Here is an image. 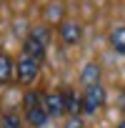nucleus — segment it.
Segmentation results:
<instances>
[{"label": "nucleus", "instance_id": "39448f33", "mask_svg": "<svg viewBox=\"0 0 125 128\" xmlns=\"http://www.w3.org/2000/svg\"><path fill=\"white\" fill-rule=\"evenodd\" d=\"M80 83H83L85 88L100 83V68H98V63H88V66L83 68V73H80Z\"/></svg>", "mask_w": 125, "mask_h": 128}, {"label": "nucleus", "instance_id": "f03ea898", "mask_svg": "<svg viewBox=\"0 0 125 128\" xmlns=\"http://www.w3.org/2000/svg\"><path fill=\"white\" fill-rule=\"evenodd\" d=\"M103 103H105V88H103L100 83L88 86L85 93H83V110H85V113H95Z\"/></svg>", "mask_w": 125, "mask_h": 128}, {"label": "nucleus", "instance_id": "4468645a", "mask_svg": "<svg viewBox=\"0 0 125 128\" xmlns=\"http://www.w3.org/2000/svg\"><path fill=\"white\" fill-rule=\"evenodd\" d=\"M68 128H83V120H80L78 116H73V118L68 120Z\"/></svg>", "mask_w": 125, "mask_h": 128}, {"label": "nucleus", "instance_id": "20e7f679", "mask_svg": "<svg viewBox=\"0 0 125 128\" xmlns=\"http://www.w3.org/2000/svg\"><path fill=\"white\" fill-rule=\"evenodd\" d=\"M60 38L65 45H75L80 40V25L73 23V20H62L60 23Z\"/></svg>", "mask_w": 125, "mask_h": 128}, {"label": "nucleus", "instance_id": "9b49d317", "mask_svg": "<svg viewBox=\"0 0 125 128\" xmlns=\"http://www.w3.org/2000/svg\"><path fill=\"white\" fill-rule=\"evenodd\" d=\"M18 126H20V120H18L15 113H5L0 118V128H18Z\"/></svg>", "mask_w": 125, "mask_h": 128}, {"label": "nucleus", "instance_id": "1a4fd4ad", "mask_svg": "<svg viewBox=\"0 0 125 128\" xmlns=\"http://www.w3.org/2000/svg\"><path fill=\"white\" fill-rule=\"evenodd\" d=\"M80 108H83V98H78L75 90H65V110L73 113V116H78Z\"/></svg>", "mask_w": 125, "mask_h": 128}, {"label": "nucleus", "instance_id": "9d476101", "mask_svg": "<svg viewBox=\"0 0 125 128\" xmlns=\"http://www.w3.org/2000/svg\"><path fill=\"white\" fill-rule=\"evenodd\" d=\"M10 76H13V60H10V55L0 53V83L10 80Z\"/></svg>", "mask_w": 125, "mask_h": 128}, {"label": "nucleus", "instance_id": "0eeeda50", "mask_svg": "<svg viewBox=\"0 0 125 128\" xmlns=\"http://www.w3.org/2000/svg\"><path fill=\"white\" fill-rule=\"evenodd\" d=\"M110 45H113L115 53L125 55V25H118V28L110 30Z\"/></svg>", "mask_w": 125, "mask_h": 128}, {"label": "nucleus", "instance_id": "2eb2a0df", "mask_svg": "<svg viewBox=\"0 0 125 128\" xmlns=\"http://www.w3.org/2000/svg\"><path fill=\"white\" fill-rule=\"evenodd\" d=\"M118 128H125V123H120V126H118Z\"/></svg>", "mask_w": 125, "mask_h": 128}, {"label": "nucleus", "instance_id": "f257e3e1", "mask_svg": "<svg viewBox=\"0 0 125 128\" xmlns=\"http://www.w3.org/2000/svg\"><path fill=\"white\" fill-rule=\"evenodd\" d=\"M38 70H40V60H35V58H30L25 53L18 58V80L23 86H30L38 78Z\"/></svg>", "mask_w": 125, "mask_h": 128}, {"label": "nucleus", "instance_id": "f8f14e48", "mask_svg": "<svg viewBox=\"0 0 125 128\" xmlns=\"http://www.w3.org/2000/svg\"><path fill=\"white\" fill-rule=\"evenodd\" d=\"M38 100H40V96H38L35 90H30V93L25 96V100H23V103H25V110H33V108L43 106V103H38Z\"/></svg>", "mask_w": 125, "mask_h": 128}, {"label": "nucleus", "instance_id": "423d86ee", "mask_svg": "<svg viewBox=\"0 0 125 128\" xmlns=\"http://www.w3.org/2000/svg\"><path fill=\"white\" fill-rule=\"evenodd\" d=\"M23 53L30 55V58H35V60H43L45 58V43H40L35 38H28L25 45H23Z\"/></svg>", "mask_w": 125, "mask_h": 128}, {"label": "nucleus", "instance_id": "7ed1b4c3", "mask_svg": "<svg viewBox=\"0 0 125 128\" xmlns=\"http://www.w3.org/2000/svg\"><path fill=\"white\" fill-rule=\"evenodd\" d=\"M43 106H45L48 116H62V110H65V93H58V90L48 93Z\"/></svg>", "mask_w": 125, "mask_h": 128}, {"label": "nucleus", "instance_id": "6e6552de", "mask_svg": "<svg viewBox=\"0 0 125 128\" xmlns=\"http://www.w3.org/2000/svg\"><path fill=\"white\" fill-rule=\"evenodd\" d=\"M48 110H45V106H38V108H33V110H28V123L30 126H35V128H43L45 123H48Z\"/></svg>", "mask_w": 125, "mask_h": 128}, {"label": "nucleus", "instance_id": "ddd939ff", "mask_svg": "<svg viewBox=\"0 0 125 128\" xmlns=\"http://www.w3.org/2000/svg\"><path fill=\"white\" fill-rule=\"evenodd\" d=\"M30 38H35V40H40V43H48V28H43V25H38V28H33V33H30Z\"/></svg>", "mask_w": 125, "mask_h": 128}]
</instances>
